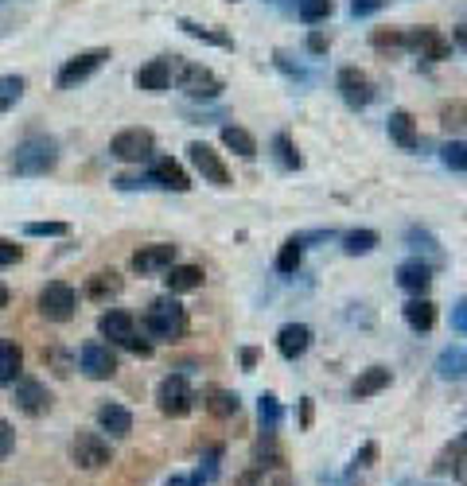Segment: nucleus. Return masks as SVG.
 I'll return each instance as SVG.
<instances>
[{
    "label": "nucleus",
    "mask_w": 467,
    "mask_h": 486,
    "mask_svg": "<svg viewBox=\"0 0 467 486\" xmlns=\"http://www.w3.org/2000/svg\"><path fill=\"white\" fill-rule=\"evenodd\" d=\"M312 347V327L308 323H285L277 331V350H280V358H288V362H296L304 358Z\"/></svg>",
    "instance_id": "obj_15"
},
{
    "label": "nucleus",
    "mask_w": 467,
    "mask_h": 486,
    "mask_svg": "<svg viewBox=\"0 0 467 486\" xmlns=\"http://www.w3.org/2000/svg\"><path fill=\"white\" fill-rule=\"evenodd\" d=\"M203 269L198 265H172L168 269V277H163V284H168V292L172 296H180V292H198L203 288Z\"/></svg>",
    "instance_id": "obj_23"
},
{
    "label": "nucleus",
    "mask_w": 467,
    "mask_h": 486,
    "mask_svg": "<svg viewBox=\"0 0 467 486\" xmlns=\"http://www.w3.org/2000/svg\"><path fill=\"white\" fill-rule=\"evenodd\" d=\"M175 28H183L187 35H191V40H203V43H215V47H226V51H230V47H234V40H230V35L226 31H218V28H207V23H195V20H175Z\"/></svg>",
    "instance_id": "obj_29"
},
{
    "label": "nucleus",
    "mask_w": 467,
    "mask_h": 486,
    "mask_svg": "<svg viewBox=\"0 0 467 486\" xmlns=\"http://www.w3.org/2000/svg\"><path fill=\"white\" fill-rule=\"evenodd\" d=\"M312 412H315L312 409V397H304L300 401V429H312Z\"/></svg>",
    "instance_id": "obj_49"
},
{
    "label": "nucleus",
    "mask_w": 467,
    "mask_h": 486,
    "mask_svg": "<svg viewBox=\"0 0 467 486\" xmlns=\"http://www.w3.org/2000/svg\"><path fill=\"white\" fill-rule=\"evenodd\" d=\"M397 284H401L405 292H413V296H425L428 284H432V265H425L420 257L401 261V265H397Z\"/></svg>",
    "instance_id": "obj_19"
},
{
    "label": "nucleus",
    "mask_w": 467,
    "mask_h": 486,
    "mask_svg": "<svg viewBox=\"0 0 467 486\" xmlns=\"http://www.w3.org/2000/svg\"><path fill=\"white\" fill-rule=\"evenodd\" d=\"M401 312H405V323L413 331H432L436 327V304H432L428 296H413Z\"/></svg>",
    "instance_id": "obj_24"
},
{
    "label": "nucleus",
    "mask_w": 467,
    "mask_h": 486,
    "mask_svg": "<svg viewBox=\"0 0 467 486\" xmlns=\"http://www.w3.org/2000/svg\"><path fill=\"white\" fill-rule=\"evenodd\" d=\"M378 8H382V0H350V16H370Z\"/></svg>",
    "instance_id": "obj_45"
},
{
    "label": "nucleus",
    "mask_w": 467,
    "mask_h": 486,
    "mask_svg": "<svg viewBox=\"0 0 467 486\" xmlns=\"http://www.w3.org/2000/svg\"><path fill=\"white\" fill-rule=\"evenodd\" d=\"M125 350H133V354H140V358H148V354H152V342L140 339V335H133V339L125 342Z\"/></svg>",
    "instance_id": "obj_47"
},
{
    "label": "nucleus",
    "mask_w": 467,
    "mask_h": 486,
    "mask_svg": "<svg viewBox=\"0 0 467 486\" xmlns=\"http://www.w3.org/2000/svg\"><path fill=\"white\" fill-rule=\"evenodd\" d=\"M257 420H261L265 436H273L280 429V401L273 393H261V401H257Z\"/></svg>",
    "instance_id": "obj_32"
},
{
    "label": "nucleus",
    "mask_w": 467,
    "mask_h": 486,
    "mask_svg": "<svg viewBox=\"0 0 467 486\" xmlns=\"http://www.w3.org/2000/svg\"><path fill=\"white\" fill-rule=\"evenodd\" d=\"M393 382V374L385 370V366H370V370H362L358 377H355V385H350V397L355 401H366V397H374V393H382L385 385Z\"/></svg>",
    "instance_id": "obj_22"
},
{
    "label": "nucleus",
    "mask_w": 467,
    "mask_h": 486,
    "mask_svg": "<svg viewBox=\"0 0 467 486\" xmlns=\"http://www.w3.org/2000/svg\"><path fill=\"white\" fill-rule=\"evenodd\" d=\"M440 121H444V128H467V105H463V102L444 105V110H440Z\"/></svg>",
    "instance_id": "obj_40"
},
{
    "label": "nucleus",
    "mask_w": 467,
    "mask_h": 486,
    "mask_svg": "<svg viewBox=\"0 0 467 486\" xmlns=\"http://www.w3.org/2000/svg\"><path fill=\"white\" fill-rule=\"evenodd\" d=\"M242 366H245V370H253V366H257V350H253V347L242 350Z\"/></svg>",
    "instance_id": "obj_50"
},
{
    "label": "nucleus",
    "mask_w": 467,
    "mask_h": 486,
    "mask_svg": "<svg viewBox=\"0 0 467 486\" xmlns=\"http://www.w3.org/2000/svg\"><path fill=\"white\" fill-rule=\"evenodd\" d=\"M78 370L93 377V382H105V377L117 374V354L110 342H86V347L78 350Z\"/></svg>",
    "instance_id": "obj_10"
},
{
    "label": "nucleus",
    "mask_w": 467,
    "mask_h": 486,
    "mask_svg": "<svg viewBox=\"0 0 467 486\" xmlns=\"http://www.w3.org/2000/svg\"><path fill=\"white\" fill-rule=\"evenodd\" d=\"M452 40H455V43H460L463 51H467V28H455V35H452Z\"/></svg>",
    "instance_id": "obj_51"
},
{
    "label": "nucleus",
    "mask_w": 467,
    "mask_h": 486,
    "mask_svg": "<svg viewBox=\"0 0 467 486\" xmlns=\"http://www.w3.org/2000/svg\"><path fill=\"white\" fill-rule=\"evenodd\" d=\"M12 405L20 412H28V417H43L47 409H51V393H47L43 382H35V377H16L12 382Z\"/></svg>",
    "instance_id": "obj_9"
},
{
    "label": "nucleus",
    "mask_w": 467,
    "mask_h": 486,
    "mask_svg": "<svg viewBox=\"0 0 467 486\" xmlns=\"http://www.w3.org/2000/svg\"><path fill=\"white\" fill-rule=\"evenodd\" d=\"M137 90H145V93L172 90V63L168 58H152V63L140 66L137 70Z\"/></svg>",
    "instance_id": "obj_18"
},
{
    "label": "nucleus",
    "mask_w": 467,
    "mask_h": 486,
    "mask_svg": "<svg viewBox=\"0 0 467 486\" xmlns=\"http://www.w3.org/2000/svg\"><path fill=\"white\" fill-rule=\"evenodd\" d=\"M70 455H75V464L82 471H101V467H110V444L101 440L98 432H78L75 436V444H70Z\"/></svg>",
    "instance_id": "obj_11"
},
{
    "label": "nucleus",
    "mask_w": 467,
    "mask_h": 486,
    "mask_svg": "<svg viewBox=\"0 0 467 486\" xmlns=\"http://www.w3.org/2000/svg\"><path fill=\"white\" fill-rule=\"evenodd\" d=\"M128 265H133V272H140V277H156V272H168V269L175 265V245H172V242L140 245Z\"/></svg>",
    "instance_id": "obj_14"
},
{
    "label": "nucleus",
    "mask_w": 467,
    "mask_h": 486,
    "mask_svg": "<svg viewBox=\"0 0 467 486\" xmlns=\"http://www.w3.org/2000/svg\"><path fill=\"white\" fill-rule=\"evenodd\" d=\"M370 43L378 47V51H397V47H405V31L401 28H374Z\"/></svg>",
    "instance_id": "obj_37"
},
{
    "label": "nucleus",
    "mask_w": 467,
    "mask_h": 486,
    "mask_svg": "<svg viewBox=\"0 0 467 486\" xmlns=\"http://www.w3.org/2000/svg\"><path fill=\"white\" fill-rule=\"evenodd\" d=\"M222 145H226L234 156H242V160H253L257 156V140L245 133L242 125H226V128H222Z\"/></svg>",
    "instance_id": "obj_28"
},
{
    "label": "nucleus",
    "mask_w": 467,
    "mask_h": 486,
    "mask_svg": "<svg viewBox=\"0 0 467 486\" xmlns=\"http://www.w3.org/2000/svg\"><path fill=\"white\" fill-rule=\"evenodd\" d=\"M23 234H28V238H66L70 226L66 222H28Z\"/></svg>",
    "instance_id": "obj_39"
},
{
    "label": "nucleus",
    "mask_w": 467,
    "mask_h": 486,
    "mask_svg": "<svg viewBox=\"0 0 467 486\" xmlns=\"http://www.w3.org/2000/svg\"><path fill=\"white\" fill-rule=\"evenodd\" d=\"M110 47H93V51H82V55H75V58H66L63 66H58V75H55V82H58V90H75L78 82H86L93 70H101L105 63H110Z\"/></svg>",
    "instance_id": "obj_5"
},
{
    "label": "nucleus",
    "mask_w": 467,
    "mask_h": 486,
    "mask_svg": "<svg viewBox=\"0 0 467 486\" xmlns=\"http://www.w3.org/2000/svg\"><path fill=\"white\" fill-rule=\"evenodd\" d=\"M98 331H101V339H110V342H117V347H125V342L137 335V319L128 315V312H121V307H110V312L98 319Z\"/></svg>",
    "instance_id": "obj_17"
},
{
    "label": "nucleus",
    "mask_w": 467,
    "mask_h": 486,
    "mask_svg": "<svg viewBox=\"0 0 467 486\" xmlns=\"http://www.w3.org/2000/svg\"><path fill=\"white\" fill-rule=\"evenodd\" d=\"M75 307H78V292L70 288L66 280H47L43 292H40V315L51 319V323H66L75 319Z\"/></svg>",
    "instance_id": "obj_4"
},
{
    "label": "nucleus",
    "mask_w": 467,
    "mask_h": 486,
    "mask_svg": "<svg viewBox=\"0 0 467 486\" xmlns=\"http://www.w3.org/2000/svg\"><path fill=\"white\" fill-rule=\"evenodd\" d=\"M440 160H444V168H452V172H467V140H448V145L440 148Z\"/></svg>",
    "instance_id": "obj_36"
},
{
    "label": "nucleus",
    "mask_w": 467,
    "mask_h": 486,
    "mask_svg": "<svg viewBox=\"0 0 467 486\" xmlns=\"http://www.w3.org/2000/svg\"><path fill=\"white\" fill-rule=\"evenodd\" d=\"M4 307H8V288L0 284V312H4Z\"/></svg>",
    "instance_id": "obj_52"
},
{
    "label": "nucleus",
    "mask_w": 467,
    "mask_h": 486,
    "mask_svg": "<svg viewBox=\"0 0 467 486\" xmlns=\"http://www.w3.org/2000/svg\"><path fill=\"white\" fill-rule=\"evenodd\" d=\"M273 156H277V163H280V168H288V172H296L300 163H304L288 133H277V137H273Z\"/></svg>",
    "instance_id": "obj_33"
},
{
    "label": "nucleus",
    "mask_w": 467,
    "mask_h": 486,
    "mask_svg": "<svg viewBox=\"0 0 467 486\" xmlns=\"http://www.w3.org/2000/svg\"><path fill=\"white\" fill-rule=\"evenodd\" d=\"M452 327H455V331H467V296L452 307Z\"/></svg>",
    "instance_id": "obj_46"
},
{
    "label": "nucleus",
    "mask_w": 467,
    "mask_h": 486,
    "mask_svg": "<svg viewBox=\"0 0 467 486\" xmlns=\"http://www.w3.org/2000/svg\"><path fill=\"white\" fill-rule=\"evenodd\" d=\"M374 249H378V234H374V230H350V234H343V253L366 257V253H374Z\"/></svg>",
    "instance_id": "obj_30"
},
{
    "label": "nucleus",
    "mask_w": 467,
    "mask_h": 486,
    "mask_svg": "<svg viewBox=\"0 0 467 486\" xmlns=\"http://www.w3.org/2000/svg\"><path fill=\"white\" fill-rule=\"evenodd\" d=\"M273 486H292V482H288V475H277V482H273Z\"/></svg>",
    "instance_id": "obj_53"
},
{
    "label": "nucleus",
    "mask_w": 467,
    "mask_h": 486,
    "mask_svg": "<svg viewBox=\"0 0 467 486\" xmlns=\"http://www.w3.org/2000/svg\"><path fill=\"white\" fill-rule=\"evenodd\" d=\"M23 86H28V82H23L20 75H4V78H0V113H8L12 105L23 98Z\"/></svg>",
    "instance_id": "obj_35"
},
{
    "label": "nucleus",
    "mask_w": 467,
    "mask_h": 486,
    "mask_svg": "<svg viewBox=\"0 0 467 486\" xmlns=\"http://www.w3.org/2000/svg\"><path fill=\"white\" fill-rule=\"evenodd\" d=\"M436 374L444 377V382H460V377L467 374V350H463V347H448V350H440V358H436Z\"/></svg>",
    "instance_id": "obj_27"
},
{
    "label": "nucleus",
    "mask_w": 467,
    "mask_h": 486,
    "mask_svg": "<svg viewBox=\"0 0 467 486\" xmlns=\"http://www.w3.org/2000/svg\"><path fill=\"white\" fill-rule=\"evenodd\" d=\"M300 261H304V238H288L285 245H280V253H277V272L292 277V272L300 269Z\"/></svg>",
    "instance_id": "obj_31"
},
{
    "label": "nucleus",
    "mask_w": 467,
    "mask_h": 486,
    "mask_svg": "<svg viewBox=\"0 0 467 486\" xmlns=\"http://www.w3.org/2000/svg\"><path fill=\"white\" fill-rule=\"evenodd\" d=\"M335 86H339V93H343V102L350 105V110H366V105L374 102V82H370L366 70H358V66L339 70Z\"/></svg>",
    "instance_id": "obj_8"
},
{
    "label": "nucleus",
    "mask_w": 467,
    "mask_h": 486,
    "mask_svg": "<svg viewBox=\"0 0 467 486\" xmlns=\"http://www.w3.org/2000/svg\"><path fill=\"white\" fill-rule=\"evenodd\" d=\"M385 128H390V140H393V145H401L405 152H413V148L420 145L417 121H413V113H409V110H393L390 121H385Z\"/></svg>",
    "instance_id": "obj_21"
},
{
    "label": "nucleus",
    "mask_w": 467,
    "mask_h": 486,
    "mask_svg": "<svg viewBox=\"0 0 467 486\" xmlns=\"http://www.w3.org/2000/svg\"><path fill=\"white\" fill-rule=\"evenodd\" d=\"M152 148H156V137H152L148 128H125V133H117V137L110 140V152H113L117 160H125V163L148 160Z\"/></svg>",
    "instance_id": "obj_7"
},
{
    "label": "nucleus",
    "mask_w": 467,
    "mask_h": 486,
    "mask_svg": "<svg viewBox=\"0 0 467 486\" xmlns=\"http://www.w3.org/2000/svg\"><path fill=\"white\" fill-rule=\"evenodd\" d=\"M113 183L121 187V191H137V187H156V183H152V175H117Z\"/></svg>",
    "instance_id": "obj_42"
},
{
    "label": "nucleus",
    "mask_w": 467,
    "mask_h": 486,
    "mask_svg": "<svg viewBox=\"0 0 467 486\" xmlns=\"http://www.w3.org/2000/svg\"><path fill=\"white\" fill-rule=\"evenodd\" d=\"M20 257H23V245H16V242H4V238H0V269H4V265H16Z\"/></svg>",
    "instance_id": "obj_43"
},
{
    "label": "nucleus",
    "mask_w": 467,
    "mask_h": 486,
    "mask_svg": "<svg viewBox=\"0 0 467 486\" xmlns=\"http://www.w3.org/2000/svg\"><path fill=\"white\" fill-rule=\"evenodd\" d=\"M207 409L215 412V417H238V393H226V389H210L207 393Z\"/></svg>",
    "instance_id": "obj_34"
},
{
    "label": "nucleus",
    "mask_w": 467,
    "mask_h": 486,
    "mask_svg": "<svg viewBox=\"0 0 467 486\" xmlns=\"http://www.w3.org/2000/svg\"><path fill=\"white\" fill-rule=\"evenodd\" d=\"M113 296H121V277L110 269V272H93V277L86 280V300L93 304H105L113 300Z\"/></svg>",
    "instance_id": "obj_25"
},
{
    "label": "nucleus",
    "mask_w": 467,
    "mask_h": 486,
    "mask_svg": "<svg viewBox=\"0 0 467 486\" xmlns=\"http://www.w3.org/2000/svg\"><path fill=\"white\" fill-rule=\"evenodd\" d=\"M55 163H58V145L51 137H28V140H20L16 152H12V160H8V168L16 172V175H28V180H35V175H47V172H55Z\"/></svg>",
    "instance_id": "obj_1"
},
{
    "label": "nucleus",
    "mask_w": 467,
    "mask_h": 486,
    "mask_svg": "<svg viewBox=\"0 0 467 486\" xmlns=\"http://www.w3.org/2000/svg\"><path fill=\"white\" fill-rule=\"evenodd\" d=\"M140 327H145L148 339L175 342V339H183V331H187V312L172 300V296H163V300H152L148 304V312H145V319H140Z\"/></svg>",
    "instance_id": "obj_2"
},
{
    "label": "nucleus",
    "mask_w": 467,
    "mask_h": 486,
    "mask_svg": "<svg viewBox=\"0 0 467 486\" xmlns=\"http://www.w3.org/2000/svg\"><path fill=\"white\" fill-rule=\"evenodd\" d=\"M175 86H180L187 98H195V102H215L218 93L226 90V86H222V78L210 66H203V63H180Z\"/></svg>",
    "instance_id": "obj_3"
},
{
    "label": "nucleus",
    "mask_w": 467,
    "mask_h": 486,
    "mask_svg": "<svg viewBox=\"0 0 467 486\" xmlns=\"http://www.w3.org/2000/svg\"><path fill=\"white\" fill-rule=\"evenodd\" d=\"M230 4H234V0H230Z\"/></svg>",
    "instance_id": "obj_54"
},
{
    "label": "nucleus",
    "mask_w": 467,
    "mask_h": 486,
    "mask_svg": "<svg viewBox=\"0 0 467 486\" xmlns=\"http://www.w3.org/2000/svg\"><path fill=\"white\" fill-rule=\"evenodd\" d=\"M374 459H378V444H362L358 452H355V471H358V467H370Z\"/></svg>",
    "instance_id": "obj_44"
},
{
    "label": "nucleus",
    "mask_w": 467,
    "mask_h": 486,
    "mask_svg": "<svg viewBox=\"0 0 467 486\" xmlns=\"http://www.w3.org/2000/svg\"><path fill=\"white\" fill-rule=\"evenodd\" d=\"M23 370V350H20V342H12V339H0V385H12L20 377Z\"/></svg>",
    "instance_id": "obj_26"
},
{
    "label": "nucleus",
    "mask_w": 467,
    "mask_h": 486,
    "mask_svg": "<svg viewBox=\"0 0 467 486\" xmlns=\"http://www.w3.org/2000/svg\"><path fill=\"white\" fill-rule=\"evenodd\" d=\"M12 447H16V429H12V424L0 417V459L12 455Z\"/></svg>",
    "instance_id": "obj_41"
},
{
    "label": "nucleus",
    "mask_w": 467,
    "mask_h": 486,
    "mask_svg": "<svg viewBox=\"0 0 467 486\" xmlns=\"http://www.w3.org/2000/svg\"><path fill=\"white\" fill-rule=\"evenodd\" d=\"M156 405H160L163 417H172V420H180V417H187V412L195 409V393H191V385H187L183 374L163 377L160 389H156Z\"/></svg>",
    "instance_id": "obj_6"
},
{
    "label": "nucleus",
    "mask_w": 467,
    "mask_h": 486,
    "mask_svg": "<svg viewBox=\"0 0 467 486\" xmlns=\"http://www.w3.org/2000/svg\"><path fill=\"white\" fill-rule=\"evenodd\" d=\"M308 51L312 55H327V35L323 31H312L308 35Z\"/></svg>",
    "instance_id": "obj_48"
},
{
    "label": "nucleus",
    "mask_w": 467,
    "mask_h": 486,
    "mask_svg": "<svg viewBox=\"0 0 467 486\" xmlns=\"http://www.w3.org/2000/svg\"><path fill=\"white\" fill-rule=\"evenodd\" d=\"M187 156H191L195 172L203 175V183L210 187H230V172L226 163H222V156L210 145H203V140H195V145H187Z\"/></svg>",
    "instance_id": "obj_12"
},
{
    "label": "nucleus",
    "mask_w": 467,
    "mask_h": 486,
    "mask_svg": "<svg viewBox=\"0 0 467 486\" xmlns=\"http://www.w3.org/2000/svg\"><path fill=\"white\" fill-rule=\"evenodd\" d=\"M405 47H413V51L420 58H428V63H444V58L452 55V40L440 28H413V31H405Z\"/></svg>",
    "instance_id": "obj_13"
},
{
    "label": "nucleus",
    "mask_w": 467,
    "mask_h": 486,
    "mask_svg": "<svg viewBox=\"0 0 467 486\" xmlns=\"http://www.w3.org/2000/svg\"><path fill=\"white\" fill-rule=\"evenodd\" d=\"M296 12H300L304 23H320V20L331 16V0H300Z\"/></svg>",
    "instance_id": "obj_38"
},
{
    "label": "nucleus",
    "mask_w": 467,
    "mask_h": 486,
    "mask_svg": "<svg viewBox=\"0 0 467 486\" xmlns=\"http://www.w3.org/2000/svg\"><path fill=\"white\" fill-rule=\"evenodd\" d=\"M98 429L110 432L113 440H125V436L133 432V412H128L125 405H113V401H105V405L98 409Z\"/></svg>",
    "instance_id": "obj_20"
},
{
    "label": "nucleus",
    "mask_w": 467,
    "mask_h": 486,
    "mask_svg": "<svg viewBox=\"0 0 467 486\" xmlns=\"http://www.w3.org/2000/svg\"><path fill=\"white\" fill-rule=\"evenodd\" d=\"M148 175H152V183H156V187H163V191H180V195L191 191V175H187L172 156H156V160H152Z\"/></svg>",
    "instance_id": "obj_16"
}]
</instances>
